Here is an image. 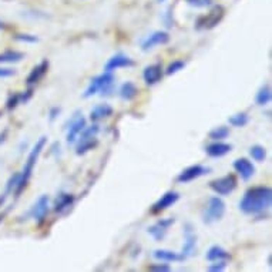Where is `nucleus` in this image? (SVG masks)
<instances>
[{
    "instance_id": "f3484780",
    "label": "nucleus",
    "mask_w": 272,
    "mask_h": 272,
    "mask_svg": "<svg viewBox=\"0 0 272 272\" xmlns=\"http://www.w3.org/2000/svg\"><path fill=\"white\" fill-rule=\"evenodd\" d=\"M47 70H49V62H47V60H43L42 63H39L36 67H33V70L30 71V74H29L28 78H26L28 86L32 87V86H35V84L39 83L43 77L46 76Z\"/></svg>"
},
{
    "instance_id": "37998d69",
    "label": "nucleus",
    "mask_w": 272,
    "mask_h": 272,
    "mask_svg": "<svg viewBox=\"0 0 272 272\" xmlns=\"http://www.w3.org/2000/svg\"><path fill=\"white\" fill-rule=\"evenodd\" d=\"M157 2H158V3H162V2H166V0H157Z\"/></svg>"
},
{
    "instance_id": "c85d7f7f",
    "label": "nucleus",
    "mask_w": 272,
    "mask_h": 272,
    "mask_svg": "<svg viewBox=\"0 0 272 272\" xmlns=\"http://www.w3.org/2000/svg\"><path fill=\"white\" fill-rule=\"evenodd\" d=\"M250 155H251L255 161L262 162V161H265L266 158V150L262 146L255 144V146H252L251 148H250Z\"/></svg>"
},
{
    "instance_id": "72a5a7b5",
    "label": "nucleus",
    "mask_w": 272,
    "mask_h": 272,
    "mask_svg": "<svg viewBox=\"0 0 272 272\" xmlns=\"http://www.w3.org/2000/svg\"><path fill=\"white\" fill-rule=\"evenodd\" d=\"M14 39L16 40H19V42L23 43H37L39 42V39L33 35H16L14 36Z\"/></svg>"
},
{
    "instance_id": "f257e3e1",
    "label": "nucleus",
    "mask_w": 272,
    "mask_h": 272,
    "mask_svg": "<svg viewBox=\"0 0 272 272\" xmlns=\"http://www.w3.org/2000/svg\"><path fill=\"white\" fill-rule=\"evenodd\" d=\"M272 189L265 185L252 187L245 191L239 201V209L247 215H259L271 207Z\"/></svg>"
},
{
    "instance_id": "2eb2a0df",
    "label": "nucleus",
    "mask_w": 272,
    "mask_h": 272,
    "mask_svg": "<svg viewBox=\"0 0 272 272\" xmlns=\"http://www.w3.org/2000/svg\"><path fill=\"white\" fill-rule=\"evenodd\" d=\"M234 170L241 175V178L245 180V181L251 180L254 174H255V166L248 158H245V157L237 158V160L234 161Z\"/></svg>"
},
{
    "instance_id": "dca6fc26",
    "label": "nucleus",
    "mask_w": 272,
    "mask_h": 272,
    "mask_svg": "<svg viewBox=\"0 0 272 272\" xmlns=\"http://www.w3.org/2000/svg\"><path fill=\"white\" fill-rule=\"evenodd\" d=\"M143 78L148 86H154V84L160 83L162 78V67L161 64H150L147 66L144 71H143Z\"/></svg>"
},
{
    "instance_id": "9b49d317",
    "label": "nucleus",
    "mask_w": 272,
    "mask_h": 272,
    "mask_svg": "<svg viewBox=\"0 0 272 272\" xmlns=\"http://www.w3.org/2000/svg\"><path fill=\"white\" fill-rule=\"evenodd\" d=\"M174 223V218H162V220H158L157 223L153 224L151 227H148L147 232H148L155 241H162V239L166 238V235H167L170 227Z\"/></svg>"
},
{
    "instance_id": "412c9836",
    "label": "nucleus",
    "mask_w": 272,
    "mask_h": 272,
    "mask_svg": "<svg viewBox=\"0 0 272 272\" xmlns=\"http://www.w3.org/2000/svg\"><path fill=\"white\" fill-rule=\"evenodd\" d=\"M73 204H74V196L62 193V194H59V197L55 200V211L59 212V214H62L64 211L71 208Z\"/></svg>"
},
{
    "instance_id": "1a4fd4ad",
    "label": "nucleus",
    "mask_w": 272,
    "mask_h": 272,
    "mask_svg": "<svg viewBox=\"0 0 272 272\" xmlns=\"http://www.w3.org/2000/svg\"><path fill=\"white\" fill-rule=\"evenodd\" d=\"M197 247V235L193 231V225L187 223L184 225V247H182L181 257L182 259H187L191 257Z\"/></svg>"
},
{
    "instance_id": "58836bf2",
    "label": "nucleus",
    "mask_w": 272,
    "mask_h": 272,
    "mask_svg": "<svg viewBox=\"0 0 272 272\" xmlns=\"http://www.w3.org/2000/svg\"><path fill=\"white\" fill-rule=\"evenodd\" d=\"M60 107H53V108H50V113H49V119L50 121H55V120L57 119V116L60 114Z\"/></svg>"
},
{
    "instance_id": "79ce46f5",
    "label": "nucleus",
    "mask_w": 272,
    "mask_h": 272,
    "mask_svg": "<svg viewBox=\"0 0 272 272\" xmlns=\"http://www.w3.org/2000/svg\"><path fill=\"white\" fill-rule=\"evenodd\" d=\"M5 29H6V26H5V23L0 20V30H5Z\"/></svg>"
},
{
    "instance_id": "aec40b11",
    "label": "nucleus",
    "mask_w": 272,
    "mask_h": 272,
    "mask_svg": "<svg viewBox=\"0 0 272 272\" xmlns=\"http://www.w3.org/2000/svg\"><path fill=\"white\" fill-rule=\"evenodd\" d=\"M205 258L211 261V262H214V261H228V259H231V255L230 252L227 251V250H224L223 247L212 245L208 251H207Z\"/></svg>"
},
{
    "instance_id": "9d476101",
    "label": "nucleus",
    "mask_w": 272,
    "mask_h": 272,
    "mask_svg": "<svg viewBox=\"0 0 272 272\" xmlns=\"http://www.w3.org/2000/svg\"><path fill=\"white\" fill-rule=\"evenodd\" d=\"M168 42H170V35H168L167 32L157 30V32H153L150 36H147L146 39L141 42V50L143 51H148V50L154 49L157 46L167 44Z\"/></svg>"
},
{
    "instance_id": "4468645a",
    "label": "nucleus",
    "mask_w": 272,
    "mask_h": 272,
    "mask_svg": "<svg viewBox=\"0 0 272 272\" xmlns=\"http://www.w3.org/2000/svg\"><path fill=\"white\" fill-rule=\"evenodd\" d=\"M134 62L126 55H123V53H117V55H114L112 59H108V62L105 63L104 70L105 71H114V70H119V69H126V67H133Z\"/></svg>"
},
{
    "instance_id": "a878e982",
    "label": "nucleus",
    "mask_w": 272,
    "mask_h": 272,
    "mask_svg": "<svg viewBox=\"0 0 272 272\" xmlns=\"http://www.w3.org/2000/svg\"><path fill=\"white\" fill-rule=\"evenodd\" d=\"M23 59H24V55L21 51H16V50H6V51L0 53V64L20 63Z\"/></svg>"
},
{
    "instance_id": "2f4dec72",
    "label": "nucleus",
    "mask_w": 272,
    "mask_h": 272,
    "mask_svg": "<svg viewBox=\"0 0 272 272\" xmlns=\"http://www.w3.org/2000/svg\"><path fill=\"white\" fill-rule=\"evenodd\" d=\"M19 104H21L20 103V93H14V94H12L10 97L7 98L6 101V108L9 110V112H12V110H14L16 107Z\"/></svg>"
},
{
    "instance_id": "423d86ee",
    "label": "nucleus",
    "mask_w": 272,
    "mask_h": 272,
    "mask_svg": "<svg viewBox=\"0 0 272 272\" xmlns=\"http://www.w3.org/2000/svg\"><path fill=\"white\" fill-rule=\"evenodd\" d=\"M84 127H86V119H84L81 113L76 112L74 116H73V119L69 121V126H67V137H66V140H67L69 144L76 143L80 133L84 130Z\"/></svg>"
},
{
    "instance_id": "f704fd0d",
    "label": "nucleus",
    "mask_w": 272,
    "mask_h": 272,
    "mask_svg": "<svg viewBox=\"0 0 272 272\" xmlns=\"http://www.w3.org/2000/svg\"><path fill=\"white\" fill-rule=\"evenodd\" d=\"M189 6L194 7H208L212 5V0H185Z\"/></svg>"
},
{
    "instance_id": "c9c22d12",
    "label": "nucleus",
    "mask_w": 272,
    "mask_h": 272,
    "mask_svg": "<svg viewBox=\"0 0 272 272\" xmlns=\"http://www.w3.org/2000/svg\"><path fill=\"white\" fill-rule=\"evenodd\" d=\"M148 269L154 272H170L171 271V266L168 264H153V265L148 266Z\"/></svg>"
},
{
    "instance_id": "7c9ffc66",
    "label": "nucleus",
    "mask_w": 272,
    "mask_h": 272,
    "mask_svg": "<svg viewBox=\"0 0 272 272\" xmlns=\"http://www.w3.org/2000/svg\"><path fill=\"white\" fill-rule=\"evenodd\" d=\"M20 181V173H14L10 178H9V181L6 184V191H5V194H10V193H13L16 187H17V184Z\"/></svg>"
},
{
    "instance_id": "393cba45",
    "label": "nucleus",
    "mask_w": 272,
    "mask_h": 272,
    "mask_svg": "<svg viewBox=\"0 0 272 272\" xmlns=\"http://www.w3.org/2000/svg\"><path fill=\"white\" fill-rule=\"evenodd\" d=\"M271 98H272V90H271V86L269 84H265V86H262L261 89L257 93V96H255V103L258 105H266L271 103Z\"/></svg>"
},
{
    "instance_id": "b1692460",
    "label": "nucleus",
    "mask_w": 272,
    "mask_h": 272,
    "mask_svg": "<svg viewBox=\"0 0 272 272\" xmlns=\"http://www.w3.org/2000/svg\"><path fill=\"white\" fill-rule=\"evenodd\" d=\"M98 144L97 137H93V139H87V140H78L76 146V154L77 155H84L87 154L89 151H91L93 148H96Z\"/></svg>"
},
{
    "instance_id": "cd10ccee",
    "label": "nucleus",
    "mask_w": 272,
    "mask_h": 272,
    "mask_svg": "<svg viewBox=\"0 0 272 272\" xmlns=\"http://www.w3.org/2000/svg\"><path fill=\"white\" fill-rule=\"evenodd\" d=\"M228 135H230V128L225 126L214 127V128L208 133L209 139L215 140V141H221V140L227 139Z\"/></svg>"
},
{
    "instance_id": "f03ea898",
    "label": "nucleus",
    "mask_w": 272,
    "mask_h": 272,
    "mask_svg": "<svg viewBox=\"0 0 272 272\" xmlns=\"http://www.w3.org/2000/svg\"><path fill=\"white\" fill-rule=\"evenodd\" d=\"M46 143H47V139L46 137H40V139L36 141L35 147L32 148V151L29 154L28 160L24 162V167H23V171L20 173V181L17 184V187L14 189V194L16 197H19L23 193V189L26 188V185H28L29 180H30V177L33 174V170L36 167V162L39 160V157H40V154L44 150V147H46Z\"/></svg>"
},
{
    "instance_id": "ddd939ff",
    "label": "nucleus",
    "mask_w": 272,
    "mask_h": 272,
    "mask_svg": "<svg viewBox=\"0 0 272 272\" xmlns=\"http://www.w3.org/2000/svg\"><path fill=\"white\" fill-rule=\"evenodd\" d=\"M47 214H49V197L42 196L36 201L33 208L30 209V215L35 218L37 224H43Z\"/></svg>"
},
{
    "instance_id": "a211bd4d",
    "label": "nucleus",
    "mask_w": 272,
    "mask_h": 272,
    "mask_svg": "<svg viewBox=\"0 0 272 272\" xmlns=\"http://www.w3.org/2000/svg\"><path fill=\"white\" fill-rule=\"evenodd\" d=\"M231 150H232L231 144L221 143V141H215V143H212V144L205 147V153L208 154L209 157H212V158H221L224 155L231 153Z\"/></svg>"
},
{
    "instance_id": "bb28decb",
    "label": "nucleus",
    "mask_w": 272,
    "mask_h": 272,
    "mask_svg": "<svg viewBox=\"0 0 272 272\" xmlns=\"http://www.w3.org/2000/svg\"><path fill=\"white\" fill-rule=\"evenodd\" d=\"M250 121V117L247 113H238V114H234L228 119V123H230L232 127H237V128H241V127H245Z\"/></svg>"
},
{
    "instance_id": "4c0bfd02",
    "label": "nucleus",
    "mask_w": 272,
    "mask_h": 272,
    "mask_svg": "<svg viewBox=\"0 0 272 272\" xmlns=\"http://www.w3.org/2000/svg\"><path fill=\"white\" fill-rule=\"evenodd\" d=\"M16 74V71L12 69H6V67H0V78H7Z\"/></svg>"
},
{
    "instance_id": "6e6552de",
    "label": "nucleus",
    "mask_w": 272,
    "mask_h": 272,
    "mask_svg": "<svg viewBox=\"0 0 272 272\" xmlns=\"http://www.w3.org/2000/svg\"><path fill=\"white\" fill-rule=\"evenodd\" d=\"M209 168L204 167L201 164H196V166H189L185 170H182L181 173L177 177V181L180 184H188V182L194 181L197 178L203 177V175L208 174Z\"/></svg>"
},
{
    "instance_id": "6ab92c4d",
    "label": "nucleus",
    "mask_w": 272,
    "mask_h": 272,
    "mask_svg": "<svg viewBox=\"0 0 272 272\" xmlns=\"http://www.w3.org/2000/svg\"><path fill=\"white\" fill-rule=\"evenodd\" d=\"M113 113H114V110H113L112 105L98 104V105H96L93 110H91L90 120L93 121V123H97V121H100V120H104V119H107V117L113 116Z\"/></svg>"
},
{
    "instance_id": "f8f14e48",
    "label": "nucleus",
    "mask_w": 272,
    "mask_h": 272,
    "mask_svg": "<svg viewBox=\"0 0 272 272\" xmlns=\"http://www.w3.org/2000/svg\"><path fill=\"white\" fill-rule=\"evenodd\" d=\"M180 200V194L175 191H167L164 196H161L151 207V214H160L162 211H166L170 207H173L177 201Z\"/></svg>"
},
{
    "instance_id": "c756f323",
    "label": "nucleus",
    "mask_w": 272,
    "mask_h": 272,
    "mask_svg": "<svg viewBox=\"0 0 272 272\" xmlns=\"http://www.w3.org/2000/svg\"><path fill=\"white\" fill-rule=\"evenodd\" d=\"M184 67H185V62H182V60H174L173 63L168 64L167 70H166V74H167V76H173L175 73L184 70Z\"/></svg>"
},
{
    "instance_id": "0eeeda50",
    "label": "nucleus",
    "mask_w": 272,
    "mask_h": 272,
    "mask_svg": "<svg viewBox=\"0 0 272 272\" xmlns=\"http://www.w3.org/2000/svg\"><path fill=\"white\" fill-rule=\"evenodd\" d=\"M224 17V7L223 6H214L212 10L209 12L207 16H203L200 17L198 21H197V28L198 29H214L223 20Z\"/></svg>"
},
{
    "instance_id": "a19ab883",
    "label": "nucleus",
    "mask_w": 272,
    "mask_h": 272,
    "mask_svg": "<svg viewBox=\"0 0 272 272\" xmlns=\"http://www.w3.org/2000/svg\"><path fill=\"white\" fill-rule=\"evenodd\" d=\"M7 194H3V196H0V207L3 205V203H5V200H6Z\"/></svg>"
},
{
    "instance_id": "7ed1b4c3",
    "label": "nucleus",
    "mask_w": 272,
    "mask_h": 272,
    "mask_svg": "<svg viewBox=\"0 0 272 272\" xmlns=\"http://www.w3.org/2000/svg\"><path fill=\"white\" fill-rule=\"evenodd\" d=\"M114 84H116V77L113 76L112 71H104L103 74L91 78L89 87L84 91L83 97L89 98L96 96V94L110 96L113 91H114Z\"/></svg>"
},
{
    "instance_id": "473e14b6",
    "label": "nucleus",
    "mask_w": 272,
    "mask_h": 272,
    "mask_svg": "<svg viewBox=\"0 0 272 272\" xmlns=\"http://www.w3.org/2000/svg\"><path fill=\"white\" fill-rule=\"evenodd\" d=\"M227 268V261H214V264L208 266V271L211 272H221Z\"/></svg>"
},
{
    "instance_id": "ea45409f",
    "label": "nucleus",
    "mask_w": 272,
    "mask_h": 272,
    "mask_svg": "<svg viewBox=\"0 0 272 272\" xmlns=\"http://www.w3.org/2000/svg\"><path fill=\"white\" fill-rule=\"evenodd\" d=\"M7 134H9V130H7V128H6V130H3V131L0 133V146H2V144H3V143L6 141Z\"/></svg>"
},
{
    "instance_id": "39448f33",
    "label": "nucleus",
    "mask_w": 272,
    "mask_h": 272,
    "mask_svg": "<svg viewBox=\"0 0 272 272\" xmlns=\"http://www.w3.org/2000/svg\"><path fill=\"white\" fill-rule=\"evenodd\" d=\"M237 185L238 181L234 174L224 175L221 178H216V180H212V181L209 182V188L212 189L215 194L223 197L232 194L235 191V188H237Z\"/></svg>"
},
{
    "instance_id": "20e7f679",
    "label": "nucleus",
    "mask_w": 272,
    "mask_h": 272,
    "mask_svg": "<svg viewBox=\"0 0 272 272\" xmlns=\"http://www.w3.org/2000/svg\"><path fill=\"white\" fill-rule=\"evenodd\" d=\"M225 215V203L220 197H211L203 211V223L207 225L223 220Z\"/></svg>"
},
{
    "instance_id": "5701e85b",
    "label": "nucleus",
    "mask_w": 272,
    "mask_h": 272,
    "mask_svg": "<svg viewBox=\"0 0 272 272\" xmlns=\"http://www.w3.org/2000/svg\"><path fill=\"white\" fill-rule=\"evenodd\" d=\"M137 94H139V89H137V86L133 81H126L120 87V97L123 100L131 101V100L137 97Z\"/></svg>"
},
{
    "instance_id": "e433bc0d",
    "label": "nucleus",
    "mask_w": 272,
    "mask_h": 272,
    "mask_svg": "<svg viewBox=\"0 0 272 272\" xmlns=\"http://www.w3.org/2000/svg\"><path fill=\"white\" fill-rule=\"evenodd\" d=\"M33 96V89L30 87L28 91H24V93H20V103L21 104H24V103H28L29 100L32 98Z\"/></svg>"
},
{
    "instance_id": "4be33fe9",
    "label": "nucleus",
    "mask_w": 272,
    "mask_h": 272,
    "mask_svg": "<svg viewBox=\"0 0 272 272\" xmlns=\"http://www.w3.org/2000/svg\"><path fill=\"white\" fill-rule=\"evenodd\" d=\"M153 257L155 259H158L161 262H181L184 261L181 257V254L174 251H170V250H155L153 254Z\"/></svg>"
}]
</instances>
